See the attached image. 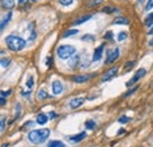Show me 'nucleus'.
Returning a JSON list of instances; mask_svg holds the SVG:
<instances>
[{
    "instance_id": "1",
    "label": "nucleus",
    "mask_w": 153,
    "mask_h": 147,
    "mask_svg": "<svg viewBox=\"0 0 153 147\" xmlns=\"http://www.w3.org/2000/svg\"><path fill=\"white\" fill-rule=\"evenodd\" d=\"M50 134H51V131L48 128H40V129H33V131H31L28 133L27 138H28V140L32 143L39 145V143L45 142L50 138Z\"/></svg>"
},
{
    "instance_id": "2",
    "label": "nucleus",
    "mask_w": 153,
    "mask_h": 147,
    "mask_svg": "<svg viewBox=\"0 0 153 147\" xmlns=\"http://www.w3.org/2000/svg\"><path fill=\"white\" fill-rule=\"evenodd\" d=\"M5 42H6V46L8 47V49L13 51V52H19V51L24 49L26 46V41L23 38L18 37V35H13V34L6 37Z\"/></svg>"
},
{
    "instance_id": "3",
    "label": "nucleus",
    "mask_w": 153,
    "mask_h": 147,
    "mask_svg": "<svg viewBox=\"0 0 153 147\" xmlns=\"http://www.w3.org/2000/svg\"><path fill=\"white\" fill-rule=\"evenodd\" d=\"M75 52H76V49H75V47L72 46V45H61V46H59V47L57 48V54H58V57H59L60 59H62V60L73 57V55L75 54Z\"/></svg>"
},
{
    "instance_id": "4",
    "label": "nucleus",
    "mask_w": 153,
    "mask_h": 147,
    "mask_svg": "<svg viewBox=\"0 0 153 147\" xmlns=\"http://www.w3.org/2000/svg\"><path fill=\"white\" fill-rule=\"evenodd\" d=\"M145 74H146V69H145V68H139V69L135 72V74H134V76H133V77H132V78L126 83V86H127V87H131V86L135 85V84H137V83H138V81H139V80H140Z\"/></svg>"
},
{
    "instance_id": "5",
    "label": "nucleus",
    "mask_w": 153,
    "mask_h": 147,
    "mask_svg": "<svg viewBox=\"0 0 153 147\" xmlns=\"http://www.w3.org/2000/svg\"><path fill=\"white\" fill-rule=\"evenodd\" d=\"M119 55H120V49H119V47L113 48L112 51H110V52L107 53V58H106L105 64H106V65H108V64L114 62V61L119 58Z\"/></svg>"
},
{
    "instance_id": "6",
    "label": "nucleus",
    "mask_w": 153,
    "mask_h": 147,
    "mask_svg": "<svg viewBox=\"0 0 153 147\" xmlns=\"http://www.w3.org/2000/svg\"><path fill=\"white\" fill-rule=\"evenodd\" d=\"M117 73H118V67H112L111 69H108L107 72L104 73V76H103V78H101V81H103V83L110 81L111 79H113V78L117 76Z\"/></svg>"
},
{
    "instance_id": "7",
    "label": "nucleus",
    "mask_w": 153,
    "mask_h": 147,
    "mask_svg": "<svg viewBox=\"0 0 153 147\" xmlns=\"http://www.w3.org/2000/svg\"><path fill=\"white\" fill-rule=\"evenodd\" d=\"M62 91H64V85H62V83L59 81V80H54V81L52 83V92H53V94H54V95H60V94L62 93Z\"/></svg>"
},
{
    "instance_id": "8",
    "label": "nucleus",
    "mask_w": 153,
    "mask_h": 147,
    "mask_svg": "<svg viewBox=\"0 0 153 147\" xmlns=\"http://www.w3.org/2000/svg\"><path fill=\"white\" fill-rule=\"evenodd\" d=\"M104 48H105V44H101L100 46H98L94 49V53H93V57H92V61L93 62H97V61H99L101 59L103 53H104Z\"/></svg>"
},
{
    "instance_id": "9",
    "label": "nucleus",
    "mask_w": 153,
    "mask_h": 147,
    "mask_svg": "<svg viewBox=\"0 0 153 147\" xmlns=\"http://www.w3.org/2000/svg\"><path fill=\"white\" fill-rule=\"evenodd\" d=\"M86 135H87L86 132H80V133H78V134H74V135L67 136V140L71 141V142H73V143H76V142L83 141V140L86 138Z\"/></svg>"
},
{
    "instance_id": "10",
    "label": "nucleus",
    "mask_w": 153,
    "mask_h": 147,
    "mask_svg": "<svg viewBox=\"0 0 153 147\" xmlns=\"http://www.w3.org/2000/svg\"><path fill=\"white\" fill-rule=\"evenodd\" d=\"M91 78H92V76H90V74H80V76H73L71 78V80L76 84H83V83L89 81Z\"/></svg>"
},
{
    "instance_id": "11",
    "label": "nucleus",
    "mask_w": 153,
    "mask_h": 147,
    "mask_svg": "<svg viewBox=\"0 0 153 147\" xmlns=\"http://www.w3.org/2000/svg\"><path fill=\"white\" fill-rule=\"evenodd\" d=\"M85 102V98H83V97H79V98H73L71 101H69V107L71 108H78V107H80Z\"/></svg>"
},
{
    "instance_id": "12",
    "label": "nucleus",
    "mask_w": 153,
    "mask_h": 147,
    "mask_svg": "<svg viewBox=\"0 0 153 147\" xmlns=\"http://www.w3.org/2000/svg\"><path fill=\"white\" fill-rule=\"evenodd\" d=\"M12 12H8L7 14H5L4 16V18L1 19V20H0V31H3L6 26H7V24L11 21V19H12Z\"/></svg>"
},
{
    "instance_id": "13",
    "label": "nucleus",
    "mask_w": 153,
    "mask_h": 147,
    "mask_svg": "<svg viewBox=\"0 0 153 147\" xmlns=\"http://www.w3.org/2000/svg\"><path fill=\"white\" fill-rule=\"evenodd\" d=\"M91 18H92V14H85V16H81V17H79L76 20H74L72 25H73V26H79V25H83L84 23L89 21Z\"/></svg>"
},
{
    "instance_id": "14",
    "label": "nucleus",
    "mask_w": 153,
    "mask_h": 147,
    "mask_svg": "<svg viewBox=\"0 0 153 147\" xmlns=\"http://www.w3.org/2000/svg\"><path fill=\"white\" fill-rule=\"evenodd\" d=\"M90 64H91V59L89 58V54H87V53H84V54L80 57V61H79L80 67L86 68V67L90 66Z\"/></svg>"
},
{
    "instance_id": "15",
    "label": "nucleus",
    "mask_w": 153,
    "mask_h": 147,
    "mask_svg": "<svg viewBox=\"0 0 153 147\" xmlns=\"http://www.w3.org/2000/svg\"><path fill=\"white\" fill-rule=\"evenodd\" d=\"M48 120H50V119H48V115L45 114V113H39V114L37 115V118H35V122L39 124V125H46Z\"/></svg>"
},
{
    "instance_id": "16",
    "label": "nucleus",
    "mask_w": 153,
    "mask_h": 147,
    "mask_svg": "<svg viewBox=\"0 0 153 147\" xmlns=\"http://www.w3.org/2000/svg\"><path fill=\"white\" fill-rule=\"evenodd\" d=\"M128 24H130V20L123 16H118L113 20V25H128Z\"/></svg>"
},
{
    "instance_id": "17",
    "label": "nucleus",
    "mask_w": 153,
    "mask_h": 147,
    "mask_svg": "<svg viewBox=\"0 0 153 147\" xmlns=\"http://www.w3.org/2000/svg\"><path fill=\"white\" fill-rule=\"evenodd\" d=\"M79 61H80V57L78 55V54H74L73 57H71L69 58V61H68V66L71 67V68H74L76 65H79Z\"/></svg>"
},
{
    "instance_id": "18",
    "label": "nucleus",
    "mask_w": 153,
    "mask_h": 147,
    "mask_svg": "<svg viewBox=\"0 0 153 147\" xmlns=\"http://www.w3.org/2000/svg\"><path fill=\"white\" fill-rule=\"evenodd\" d=\"M47 147H67V146L60 140H51L47 143Z\"/></svg>"
},
{
    "instance_id": "19",
    "label": "nucleus",
    "mask_w": 153,
    "mask_h": 147,
    "mask_svg": "<svg viewBox=\"0 0 153 147\" xmlns=\"http://www.w3.org/2000/svg\"><path fill=\"white\" fill-rule=\"evenodd\" d=\"M46 98H48V93H47V91L44 90V88L39 90L38 93H37V99H38V100H45Z\"/></svg>"
},
{
    "instance_id": "20",
    "label": "nucleus",
    "mask_w": 153,
    "mask_h": 147,
    "mask_svg": "<svg viewBox=\"0 0 153 147\" xmlns=\"http://www.w3.org/2000/svg\"><path fill=\"white\" fill-rule=\"evenodd\" d=\"M3 7L6 8V10H11L14 7V0H3V3H1Z\"/></svg>"
},
{
    "instance_id": "21",
    "label": "nucleus",
    "mask_w": 153,
    "mask_h": 147,
    "mask_svg": "<svg viewBox=\"0 0 153 147\" xmlns=\"http://www.w3.org/2000/svg\"><path fill=\"white\" fill-rule=\"evenodd\" d=\"M85 127L87 128V129H94L96 127H97V122L94 121V120H92V119H90V120H87L86 122H85Z\"/></svg>"
},
{
    "instance_id": "22",
    "label": "nucleus",
    "mask_w": 153,
    "mask_h": 147,
    "mask_svg": "<svg viewBox=\"0 0 153 147\" xmlns=\"http://www.w3.org/2000/svg\"><path fill=\"white\" fill-rule=\"evenodd\" d=\"M145 26H147V27H152L153 26V12L149 13L146 17V19H145Z\"/></svg>"
},
{
    "instance_id": "23",
    "label": "nucleus",
    "mask_w": 153,
    "mask_h": 147,
    "mask_svg": "<svg viewBox=\"0 0 153 147\" xmlns=\"http://www.w3.org/2000/svg\"><path fill=\"white\" fill-rule=\"evenodd\" d=\"M78 33H79V31H78V30H68V31L64 32V34H62V38H68V37H71V35L78 34Z\"/></svg>"
},
{
    "instance_id": "24",
    "label": "nucleus",
    "mask_w": 153,
    "mask_h": 147,
    "mask_svg": "<svg viewBox=\"0 0 153 147\" xmlns=\"http://www.w3.org/2000/svg\"><path fill=\"white\" fill-rule=\"evenodd\" d=\"M26 86L28 87L30 91L33 88V86H34V78H33L32 76L28 77V79H27V81H26Z\"/></svg>"
},
{
    "instance_id": "25",
    "label": "nucleus",
    "mask_w": 153,
    "mask_h": 147,
    "mask_svg": "<svg viewBox=\"0 0 153 147\" xmlns=\"http://www.w3.org/2000/svg\"><path fill=\"white\" fill-rule=\"evenodd\" d=\"M134 65H135V61H128V62H126L125 66H124L125 72H127L128 69H132V68L134 67Z\"/></svg>"
},
{
    "instance_id": "26",
    "label": "nucleus",
    "mask_w": 153,
    "mask_h": 147,
    "mask_svg": "<svg viewBox=\"0 0 153 147\" xmlns=\"http://www.w3.org/2000/svg\"><path fill=\"white\" fill-rule=\"evenodd\" d=\"M130 120H131V118L127 117V115H121V117L118 119V121H119L120 124H127V122H130Z\"/></svg>"
},
{
    "instance_id": "27",
    "label": "nucleus",
    "mask_w": 153,
    "mask_h": 147,
    "mask_svg": "<svg viewBox=\"0 0 153 147\" xmlns=\"http://www.w3.org/2000/svg\"><path fill=\"white\" fill-rule=\"evenodd\" d=\"M20 112H21V104H17L16 105V120L20 117Z\"/></svg>"
},
{
    "instance_id": "28",
    "label": "nucleus",
    "mask_w": 153,
    "mask_h": 147,
    "mask_svg": "<svg viewBox=\"0 0 153 147\" xmlns=\"http://www.w3.org/2000/svg\"><path fill=\"white\" fill-rule=\"evenodd\" d=\"M94 37L92 35V34H86V35H84L83 38H81V40H84V41H94Z\"/></svg>"
},
{
    "instance_id": "29",
    "label": "nucleus",
    "mask_w": 153,
    "mask_h": 147,
    "mask_svg": "<svg viewBox=\"0 0 153 147\" xmlns=\"http://www.w3.org/2000/svg\"><path fill=\"white\" fill-rule=\"evenodd\" d=\"M73 1L74 0H59L60 5H62V6H69L71 4H73Z\"/></svg>"
},
{
    "instance_id": "30",
    "label": "nucleus",
    "mask_w": 153,
    "mask_h": 147,
    "mask_svg": "<svg viewBox=\"0 0 153 147\" xmlns=\"http://www.w3.org/2000/svg\"><path fill=\"white\" fill-rule=\"evenodd\" d=\"M104 38L105 39H107V40H113V32L112 31H107L106 33H105V35H104Z\"/></svg>"
},
{
    "instance_id": "31",
    "label": "nucleus",
    "mask_w": 153,
    "mask_h": 147,
    "mask_svg": "<svg viewBox=\"0 0 153 147\" xmlns=\"http://www.w3.org/2000/svg\"><path fill=\"white\" fill-rule=\"evenodd\" d=\"M126 38H127V33H126V32H120V33L118 34V40H119V41H124Z\"/></svg>"
},
{
    "instance_id": "32",
    "label": "nucleus",
    "mask_w": 153,
    "mask_h": 147,
    "mask_svg": "<svg viewBox=\"0 0 153 147\" xmlns=\"http://www.w3.org/2000/svg\"><path fill=\"white\" fill-rule=\"evenodd\" d=\"M138 88H139V86H134V87H133V88H131L128 92H126V93L124 94V97H125V98H126V97H130V95H131V94H133V93H134Z\"/></svg>"
},
{
    "instance_id": "33",
    "label": "nucleus",
    "mask_w": 153,
    "mask_h": 147,
    "mask_svg": "<svg viewBox=\"0 0 153 147\" xmlns=\"http://www.w3.org/2000/svg\"><path fill=\"white\" fill-rule=\"evenodd\" d=\"M10 62H11L10 59H1V60H0V65L4 66V67H7L10 65Z\"/></svg>"
},
{
    "instance_id": "34",
    "label": "nucleus",
    "mask_w": 153,
    "mask_h": 147,
    "mask_svg": "<svg viewBox=\"0 0 153 147\" xmlns=\"http://www.w3.org/2000/svg\"><path fill=\"white\" fill-rule=\"evenodd\" d=\"M117 11V8H114V7H111V6H108V7H105L104 10H103V12H105V13H112V12H115Z\"/></svg>"
},
{
    "instance_id": "35",
    "label": "nucleus",
    "mask_w": 153,
    "mask_h": 147,
    "mask_svg": "<svg viewBox=\"0 0 153 147\" xmlns=\"http://www.w3.org/2000/svg\"><path fill=\"white\" fill-rule=\"evenodd\" d=\"M152 8H153V0H148L147 4H146L145 10H146V11H149V10H152Z\"/></svg>"
},
{
    "instance_id": "36",
    "label": "nucleus",
    "mask_w": 153,
    "mask_h": 147,
    "mask_svg": "<svg viewBox=\"0 0 153 147\" xmlns=\"http://www.w3.org/2000/svg\"><path fill=\"white\" fill-rule=\"evenodd\" d=\"M103 3V0H93V1L92 3H90V7H94L96 5H99V4H101Z\"/></svg>"
},
{
    "instance_id": "37",
    "label": "nucleus",
    "mask_w": 153,
    "mask_h": 147,
    "mask_svg": "<svg viewBox=\"0 0 153 147\" xmlns=\"http://www.w3.org/2000/svg\"><path fill=\"white\" fill-rule=\"evenodd\" d=\"M5 125H6V119L4 118V119L0 120V131H1V129L5 127Z\"/></svg>"
},
{
    "instance_id": "38",
    "label": "nucleus",
    "mask_w": 153,
    "mask_h": 147,
    "mask_svg": "<svg viewBox=\"0 0 153 147\" xmlns=\"http://www.w3.org/2000/svg\"><path fill=\"white\" fill-rule=\"evenodd\" d=\"M6 105V99L4 97H0V106H4Z\"/></svg>"
},
{
    "instance_id": "39",
    "label": "nucleus",
    "mask_w": 153,
    "mask_h": 147,
    "mask_svg": "<svg viewBox=\"0 0 153 147\" xmlns=\"http://www.w3.org/2000/svg\"><path fill=\"white\" fill-rule=\"evenodd\" d=\"M10 94H11V90H8L7 92H4V91H1V95H3L4 98H5V97H8Z\"/></svg>"
},
{
    "instance_id": "40",
    "label": "nucleus",
    "mask_w": 153,
    "mask_h": 147,
    "mask_svg": "<svg viewBox=\"0 0 153 147\" xmlns=\"http://www.w3.org/2000/svg\"><path fill=\"white\" fill-rule=\"evenodd\" d=\"M57 117V113H54V112H50L48 113V119H54Z\"/></svg>"
},
{
    "instance_id": "41",
    "label": "nucleus",
    "mask_w": 153,
    "mask_h": 147,
    "mask_svg": "<svg viewBox=\"0 0 153 147\" xmlns=\"http://www.w3.org/2000/svg\"><path fill=\"white\" fill-rule=\"evenodd\" d=\"M51 64H52V58H50V57H48V58H47V60H46V65H47V66H50Z\"/></svg>"
},
{
    "instance_id": "42",
    "label": "nucleus",
    "mask_w": 153,
    "mask_h": 147,
    "mask_svg": "<svg viewBox=\"0 0 153 147\" xmlns=\"http://www.w3.org/2000/svg\"><path fill=\"white\" fill-rule=\"evenodd\" d=\"M18 1H19L20 5H24V4H26V3L28 1V0H18Z\"/></svg>"
},
{
    "instance_id": "43",
    "label": "nucleus",
    "mask_w": 153,
    "mask_h": 147,
    "mask_svg": "<svg viewBox=\"0 0 153 147\" xmlns=\"http://www.w3.org/2000/svg\"><path fill=\"white\" fill-rule=\"evenodd\" d=\"M148 34H149V35H153V26H152V27H151V30L148 31Z\"/></svg>"
},
{
    "instance_id": "44",
    "label": "nucleus",
    "mask_w": 153,
    "mask_h": 147,
    "mask_svg": "<svg viewBox=\"0 0 153 147\" xmlns=\"http://www.w3.org/2000/svg\"><path fill=\"white\" fill-rule=\"evenodd\" d=\"M125 133V129H119L118 131V134H124Z\"/></svg>"
},
{
    "instance_id": "45",
    "label": "nucleus",
    "mask_w": 153,
    "mask_h": 147,
    "mask_svg": "<svg viewBox=\"0 0 153 147\" xmlns=\"http://www.w3.org/2000/svg\"><path fill=\"white\" fill-rule=\"evenodd\" d=\"M148 45H149L151 47H153V39H151V40H149V42H148Z\"/></svg>"
},
{
    "instance_id": "46",
    "label": "nucleus",
    "mask_w": 153,
    "mask_h": 147,
    "mask_svg": "<svg viewBox=\"0 0 153 147\" xmlns=\"http://www.w3.org/2000/svg\"><path fill=\"white\" fill-rule=\"evenodd\" d=\"M33 1H37V0H33Z\"/></svg>"
}]
</instances>
